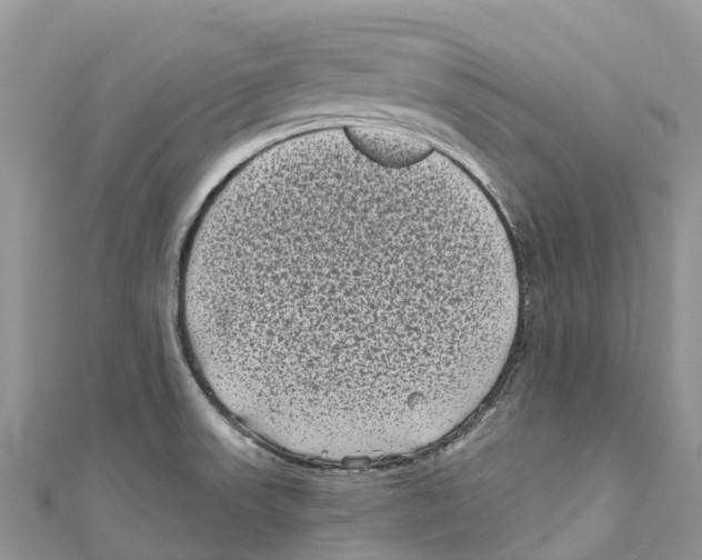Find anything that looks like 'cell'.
Wrapping results in <instances>:
<instances>
[{
    "instance_id": "cell-1",
    "label": "cell",
    "mask_w": 702,
    "mask_h": 560,
    "mask_svg": "<svg viewBox=\"0 0 702 560\" xmlns=\"http://www.w3.org/2000/svg\"><path fill=\"white\" fill-rule=\"evenodd\" d=\"M233 292L255 368L314 411L415 416L501 367L521 309L503 221L407 183L307 191L245 236Z\"/></svg>"
},
{
    "instance_id": "cell-2",
    "label": "cell",
    "mask_w": 702,
    "mask_h": 560,
    "mask_svg": "<svg viewBox=\"0 0 702 560\" xmlns=\"http://www.w3.org/2000/svg\"><path fill=\"white\" fill-rule=\"evenodd\" d=\"M352 146L364 157L383 167L401 168L413 164L434 148L412 132L379 124L343 127Z\"/></svg>"
}]
</instances>
